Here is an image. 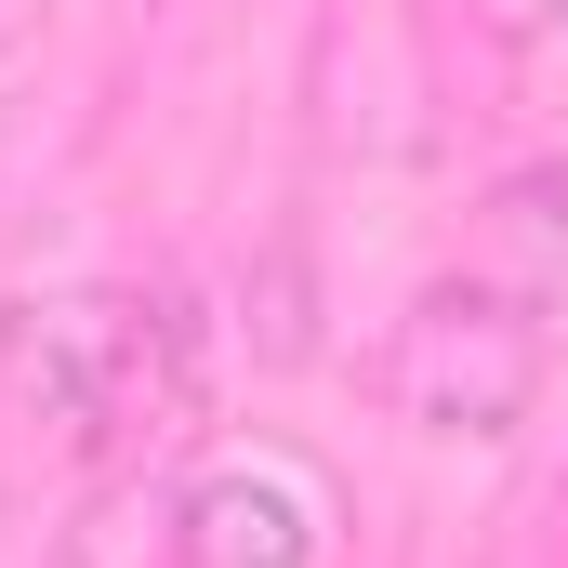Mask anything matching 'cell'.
Segmentation results:
<instances>
[{
	"mask_svg": "<svg viewBox=\"0 0 568 568\" xmlns=\"http://www.w3.org/2000/svg\"><path fill=\"white\" fill-rule=\"evenodd\" d=\"M185 424V304L27 291L0 304V503L93 489Z\"/></svg>",
	"mask_w": 568,
	"mask_h": 568,
	"instance_id": "cell-1",
	"label": "cell"
},
{
	"mask_svg": "<svg viewBox=\"0 0 568 568\" xmlns=\"http://www.w3.org/2000/svg\"><path fill=\"white\" fill-rule=\"evenodd\" d=\"M542 397V304L463 278H424L410 317L384 331V410L410 436H516Z\"/></svg>",
	"mask_w": 568,
	"mask_h": 568,
	"instance_id": "cell-2",
	"label": "cell"
},
{
	"mask_svg": "<svg viewBox=\"0 0 568 568\" xmlns=\"http://www.w3.org/2000/svg\"><path fill=\"white\" fill-rule=\"evenodd\" d=\"M317 489L291 463H225L172 503V568H317Z\"/></svg>",
	"mask_w": 568,
	"mask_h": 568,
	"instance_id": "cell-3",
	"label": "cell"
},
{
	"mask_svg": "<svg viewBox=\"0 0 568 568\" xmlns=\"http://www.w3.org/2000/svg\"><path fill=\"white\" fill-rule=\"evenodd\" d=\"M476 278L516 291V304H568V159H529L476 199Z\"/></svg>",
	"mask_w": 568,
	"mask_h": 568,
	"instance_id": "cell-4",
	"label": "cell"
},
{
	"mask_svg": "<svg viewBox=\"0 0 568 568\" xmlns=\"http://www.w3.org/2000/svg\"><path fill=\"white\" fill-rule=\"evenodd\" d=\"M449 13H463L476 40H503V53H529V40H556V27H568V0H449Z\"/></svg>",
	"mask_w": 568,
	"mask_h": 568,
	"instance_id": "cell-5",
	"label": "cell"
}]
</instances>
